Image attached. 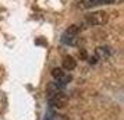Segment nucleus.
Returning a JSON list of instances; mask_svg holds the SVG:
<instances>
[{
	"instance_id": "nucleus-1",
	"label": "nucleus",
	"mask_w": 124,
	"mask_h": 120,
	"mask_svg": "<svg viewBox=\"0 0 124 120\" xmlns=\"http://www.w3.org/2000/svg\"><path fill=\"white\" fill-rule=\"evenodd\" d=\"M47 101L52 109H63L67 103L68 98L64 94V91L53 92V94H47Z\"/></svg>"
},
{
	"instance_id": "nucleus-2",
	"label": "nucleus",
	"mask_w": 124,
	"mask_h": 120,
	"mask_svg": "<svg viewBox=\"0 0 124 120\" xmlns=\"http://www.w3.org/2000/svg\"><path fill=\"white\" fill-rule=\"evenodd\" d=\"M107 20H109V16H107L106 11H93L88 14L86 17H85V23L91 25V27H95V25H103V24L107 23Z\"/></svg>"
},
{
	"instance_id": "nucleus-3",
	"label": "nucleus",
	"mask_w": 124,
	"mask_h": 120,
	"mask_svg": "<svg viewBox=\"0 0 124 120\" xmlns=\"http://www.w3.org/2000/svg\"><path fill=\"white\" fill-rule=\"evenodd\" d=\"M52 75H53L54 81H59V82H62L64 85H67L68 82L71 81V75L66 74V71L63 69H60V67H54L52 70Z\"/></svg>"
},
{
	"instance_id": "nucleus-4",
	"label": "nucleus",
	"mask_w": 124,
	"mask_h": 120,
	"mask_svg": "<svg viewBox=\"0 0 124 120\" xmlns=\"http://www.w3.org/2000/svg\"><path fill=\"white\" fill-rule=\"evenodd\" d=\"M116 0H82L78 6L79 8H91L95 6H101V4H113Z\"/></svg>"
},
{
	"instance_id": "nucleus-5",
	"label": "nucleus",
	"mask_w": 124,
	"mask_h": 120,
	"mask_svg": "<svg viewBox=\"0 0 124 120\" xmlns=\"http://www.w3.org/2000/svg\"><path fill=\"white\" fill-rule=\"evenodd\" d=\"M62 42L64 45H70V46L77 45V43H78V35L64 31V34L62 35Z\"/></svg>"
},
{
	"instance_id": "nucleus-6",
	"label": "nucleus",
	"mask_w": 124,
	"mask_h": 120,
	"mask_svg": "<svg viewBox=\"0 0 124 120\" xmlns=\"http://www.w3.org/2000/svg\"><path fill=\"white\" fill-rule=\"evenodd\" d=\"M110 48L109 46H98L95 49V57L99 60H106L110 57Z\"/></svg>"
},
{
	"instance_id": "nucleus-7",
	"label": "nucleus",
	"mask_w": 124,
	"mask_h": 120,
	"mask_svg": "<svg viewBox=\"0 0 124 120\" xmlns=\"http://www.w3.org/2000/svg\"><path fill=\"white\" fill-rule=\"evenodd\" d=\"M77 67V60L71 56H66L63 59V70L66 71H71Z\"/></svg>"
},
{
	"instance_id": "nucleus-8",
	"label": "nucleus",
	"mask_w": 124,
	"mask_h": 120,
	"mask_svg": "<svg viewBox=\"0 0 124 120\" xmlns=\"http://www.w3.org/2000/svg\"><path fill=\"white\" fill-rule=\"evenodd\" d=\"M43 120H67L63 114H59V113H54V112H49L46 113L45 119Z\"/></svg>"
},
{
	"instance_id": "nucleus-9",
	"label": "nucleus",
	"mask_w": 124,
	"mask_h": 120,
	"mask_svg": "<svg viewBox=\"0 0 124 120\" xmlns=\"http://www.w3.org/2000/svg\"><path fill=\"white\" fill-rule=\"evenodd\" d=\"M79 29H81V28H79L78 25H70L66 31H67V32H71V34H77V35H78L79 34Z\"/></svg>"
},
{
	"instance_id": "nucleus-10",
	"label": "nucleus",
	"mask_w": 124,
	"mask_h": 120,
	"mask_svg": "<svg viewBox=\"0 0 124 120\" xmlns=\"http://www.w3.org/2000/svg\"><path fill=\"white\" fill-rule=\"evenodd\" d=\"M96 60H98V59H96V57H92V59H89V63L95 64V63H96Z\"/></svg>"
}]
</instances>
